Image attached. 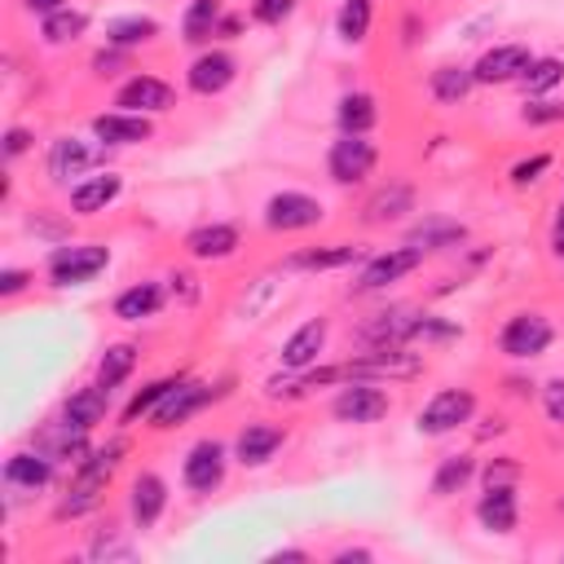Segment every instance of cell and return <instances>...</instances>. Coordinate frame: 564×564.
<instances>
[{
    "label": "cell",
    "instance_id": "28",
    "mask_svg": "<svg viewBox=\"0 0 564 564\" xmlns=\"http://www.w3.org/2000/svg\"><path fill=\"white\" fill-rule=\"evenodd\" d=\"M106 405H110V388L88 383V388H75V392L62 401V419H70L75 427L93 432L97 423H106Z\"/></svg>",
    "mask_w": 564,
    "mask_h": 564
},
{
    "label": "cell",
    "instance_id": "31",
    "mask_svg": "<svg viewBox=\"0 0 564 564\" xmlns=\"http://www.w3.org/2000/svg\"><path fill=\"white\" fill-rule=\"evenodd\" d=\"M427 88H432L436 101L458 106V101H467V93L476 88V75H471V66H454V62H445V66H436V70L427 75Z\"/></svg>",
    "mask_w": 564,
    "mask_h": 564
},
{
    "label": "cell",
    "instance_id": "26",
    "mask_svg": "<svg viewBox=\"0 0 564 564\" xmlns=\"http://www.w3.org/2000/svg\"><path fill=\"white\" fill-rule=\"evenodd\" d=\"M405 212H414V189H410L405 181H388V185H379V189L366 198L361 220H366V225H388V220H401Z\"/></svg>",
    "mask_w": 564,
    "mask_h": 564
},
{
    "label": "cell",
    "instance_id": "44",
    "mask_svg": "<svg viewBox=\"0 0 564 564\" xmlns=\"http://www.w3.org/2000/svg\"><path fill=\"white\" fill-rule=\"evenodd\" d=\"M546 167H551V154H529V159H520V163L507 172V181H511L516 189H524V185H533Z\"/></svg>",
    "mask_w": 564,
    "mask_h": 564
},
{
    "label": "cell",
    "instance_id": "58",
    "mask_svg": "<svg viewBox=\"0 0 564 564\" xmlns=\"http://www.w3.org/2000/svg\"><path fill=\"white\" fill-rule=\"evenodd\" d=\"M560 511H564V502H560Z\"/></svg>",
    "mask_w": 564,
    "mask_h": 564
},
{
    "label": "cell",
    "instance_id": "51",
    "mask_svg": "<svg viewBox=\"0 0 564 564\" xmlns=\"http://www.w3.org/2000/svg\"><path fill=\"white\" fill-rule=\"evenodd\" d=\"M26 286H31V273H26V269H0V295H4V300L22 295Z\"/></svg>",
    "mask_w": 564,
    "mask_h": 564
},
{
    "label": "cell",
    "instance_id": "40",
    "mask_svg": "<svg viewBox=\"0 0 564 564\" xmlns=\"http://www.w3.org/2000/svg\"><path fill=\"white\" fill-rule=\"evenodd\" d=\"M176 379H181V375H167V379H154V383L137 388V392H132V401L123 405V423H137L141 414H150V410H154V405L176 388Z\"/></svg>",
    "mask_w": 564,
    "mask_h": 564
},
{
    "label": "cell",
    "instance_id": "35",
    "mask_svg": "<svg viewBox=\"0 0 564 564\" xmlns=\"http://www.w3.org/2000/svg\"><path fill=\"white\" fill-rule=\"evenodd\" d=\"M471 476H476V458H471V454H449V458H441L436 471H432V494H436V498H449V494L467 489Z\"/></svg>",
    "mask_w": 564,
    "mask_h": 564
},
{
    "label": "cell",
    "instance_id": "22",
    "mask_svg": "<svg viewBox=\"0 0 564 564\" xmlns=\"http://www.w3.org/2000/svg\"><path fill=\"white\" fill-rule=\"evenodd\" d=\"M93 137L101 145H141L154 137V123L150 115H128V110H110V115H97L93 119Z\"/></svg>",
    "mask_w": 564,
    "mask_h": 564
},
{
    "label": "cell",
    "instance_id": "12",
    "mask_svg": "<svg viewBox=\"0 0 564 564\" xmlns=\"http://www.w3.org/2000/svg\"><path fill=\"white\" fill-rule=\"evenodd\" d=\"M423 264V251L419 247H392V251H383V256H370L366 264H361V273H357V282H352V291L357 295H366V291H383L388 282H401L405 273H414Z\"/></svg>",
    "mask_w": 564,
    "mask_h": 564
},
{
    "label": "cell",
    "instance_id": "27",
    "mask_svg": "<svg viewBox=\"0 0 564 564\" xmlns=\"http://www.w3.org/2000/svg\"><path fill=\"white\" fill-rule=\"evenodd\" d=\"M185 251L194 260H229L238 251V229L225 225V220H212V225H198L185 234Z\"/></svg>",
    "mask_w": 564,
    "mask_h": 564
},
{
    "label": "cell",
    "instance_id": "5",
    "mask_svg": "<svg viewBox=\"0 0 564 564\" xmlns=\"http://www.w3.org/2000/svg\"><path fill=\"white\" fill-rule=\"evenodd\" d=\"M423 375V357L419 352H405L401 348H366L361 357H348L344 361V379H370V383H383V379H414Z\"/></svg>",
    "mask_w": 564,
    "mask_h": 564
},
{
    "label": "cell",
    "instance_id": "32",
    "mask_svg": "<svg viewBox=\"0 0 564 564\" xmlns=\"http://www.w3.org/2000/svg\"><path fill=\"white\" fill-rule=\"evenodd\" d=\"M335 119H339V132H370L379 123V101L370 93H344L335 101Z\"/></svg>",
    "mask_w": 564,
    "mask_h": 564
},
{
    "label": "cell",
    "instance_id": "42",
    "mask_svg": "<svg viewBox=\"0 0 564 564\" xmlns=\"http://www.w3.org/2000/svg\"><path fill=\"white\" fill-rule=\"evenodd\" d=\"M295 13V0H251V22L260 26H282Z\"/></svg>",
    "mask_w": 564,
    "mask_h": 564
},
{
    "label": "cell",
    "instance_id": "30",
    "mask_svg": "<svg viewBox=\"0 0 564 564\" xmlns=\"http://www.w3.org/2000/svg\"><path fill=\"white\" fill-rule=\"evenodd\" d=\"M220 18H225V0H189L185 13H181V40L185 44L212 40L216 26H220Z\"/></svg>",
    "mask_w": 564,
    "mask_h": 564
},
{
    "label": "cell",
    "instance_id": "19",
    "mask_svg": "<svg viewBox=\"0 0 564 564\" xmlns=\"http://www.w3.org/2000/svg\"><path fill=\"white\" fill-rule=\"evenodd\" d=\"M405 242L419 247L423 256H432V251H454V247L467 242V225L454 220V216H423L419 225H410Z\"/></svg>",
    "mask_w": 564,
    "mask_h": 564
},
{
    "label": "cell",
    "instance_id": "52",
    "mask_svg": "<svg viewBox=\"0 0 564 564\" xmlns=\"http://www.w3.org/2000/svg\"><path fill=\"white\" fill-rule=\"evenodd\" d=\"M551 251L564 260V203H560V212H555V220H551Z\"/></svg>",
    "mask_w": 564,
    "mask_h": 564
},
{
    "label": "cell",
    "instance_id": "21",
    "mask_svg": "<svg viewBox=\"0 0 564 564\" xmlns=\"http://www.w3.org/2000/svg\"><path fill=\"white\" fill-rule=\"evenodd\" d=\"M476 520L480 529L489 533H516L520 524V498H516V485H489L476 502Z\"/></svg>",
    "mask_w": 564,
    "mask_h": 564
},
{
    "label": "cell",
    "instance_id": "24",
    "mask_svg": "<svg viewBox=\"0 0 564 564\" xmlns=\"http://www.w3.org/2000/svg\"><path fill=\"white\" fill-rule=\"evenodd\" d=\"M366 260V251L357 242H330V247H304L295 256L282 260V269H304V273H330V269H348Z\"/></svg>",
    "mask_w": 564,
    "mask_h": 564
},
{
    "label": "cell",
    "instance_id": "8",
    "mask_svg": "<svg viewBox=\"0 0 564 564\" xmlns=\"http://www.w3.org/2000/svg\"><path fill=\"white\" fill-rule=\"evenodd\" d=\"M392 410V397L370 379H344V388L330 401V414L339 423H379Z\"/></svg>",
    "mask_w": 564,
    "mask_h": 564
},
{
    "label": "cell",
    "instance_id": "16",
    "mask_svg": "<svg viewBox=\"0 0 564 564\" xmlns=\"http://www.w3.org/2000/svg\"><path fill=\"white\" fill-rule=\"evenodd\" d=\"M326 335H330V326H326V317H313V322H304V326H295L291 335H286V344H282V370H291V375H300V370H308V366H317V352L326 348Z\"/></svg>",
    "mask_w": 564,
    "mask_h": 564
},
{
    "label": "cell",
    "instance_id": "3",
    "mask_svg": "<svg viewBox=\"0 0 564 564\" xmlns=\"http://www.w3.org/2000/svg\"><path fill=\"white\" fill-rule=\"evenodd\" d=\"M216 397H225V388H212V383H198V379H176V388L145 414V423H150L154 432H172V427H181L189 414H198L203 405H212Z\"/></svg>",
    "mask_w": 564,
    "mask_h": 564
},
{
    "label": "cell",
    "instance_id": "11",
    "mask_svg": "<svg viewBox=\"0 0 564 564\" xmlns=\"http://www.w3.org/2000/svg\"><path fill=\"white\" fill-rule=\"evenodd\" d=\"M225 467H229V449L216 436H203V441L189 445V454L181 463V480H185L189 494H212V489H220Z\"/></svg>",
    "mask_w": 564,
    "mask_h": 564
},
{
    "label": "cell",
    "instance_id": "15",
    "mask_svg": "<svg viewBox=\"0 0 564 564\" xmlns=\"http://www.w3.org/2000/svg\"><path fill=\"white\" fill-rule=\"evenodd\" d=\"M234 75H238L234 53H225V48H207V53H198V57L189 62L185 84H189V93H198V97H216V93H225V88L234 84Z\"/></svg>",
    "mask_w": 564,
    "mask_h": 564
},
{
    "label": "cell",
    "instance_id": "25",
    "mask_svg": "<svg viewBox=\"0 0 564 564\" xmlns=\"http://www.w3.org/2000/svg\"><path fill=\"white\" fill-rule=\"evenodd\" d=\"M282 445H286V432L282 427H273V423H247L238 432V441H234V458L242 467H264Z\"/></svg>",
    "mask_w": 564,
    "mask_h": 564
},
{
    "label": "cell",
    "instance_id": "18",
    "mask_svg": "<svg viewBox=\"0 0 564 564\" xmlns=\"http://www.w3.org/2000/svg\"><path fill=\"white\" fill-rule=\"evenodd\" d=\"M163 507H167V480H163L159 471L132 476V485H128V516H132V524H137V529L159 524Z\"/></svg>",
    "mask_w": 564,
    "mask_h": 564
},
{
    "label": "cell",
    "instance_id": "23",
    "mask_svg": "<svg viewBox=\"0 0 564 564\" xmlns=\"http://www.w3.org/2000/svg\"><path fill=\"white\" fill-rule=\"evenodd\" d=\"M119 189H123V176L101 167L97 176H84V181L70 185V212L75 216H97V212H106L119 198Z\"/></svg>",
    "mask_w": 564,
    "mask_h": 564
},
{
    "label": "cell",
    "instance_id": "48",
    "mask_svg": "<svg viewBox=\"0 0 564 564\" xmlns=\"http://www.w3.org/2000/svg\"><path fill=\"white\" fill-rule=\"evenodd\" d=\"M520 119L524 123H564V101H524V110H520Z\"/></svg>",
    "mask_w": 564,
    "mask_h": 564
},
{
    "label": "cell",
    "instance_id": "56",
    "mask_svg": "<svg viewBox=\"0 0 564 564\" xmlns=\"http://www.w3.org/2000/svg\"><path fill=\"white\" fill-rule=\"evenodd\" d=\"M295 560H308V551L286 546V551H273V555H269V564H295Z\"/></svg>",
    "mask_w": 564,
    "mask_h": 564
},
{
    "label": "cell",
    "instance_id": "45",
    "mask_svg": "<svg viewBox=\"0 0 564 564\" xmlns=\"http://www.w3.org/2000/svg\"><path fill=\"white\" fill-rule=\"evenodd\" d=\"M167 291H172L176 304H198V295H203V286H198V278L189 269H172L167 273Z\"/></svg>",
    "mask_w": 564,
    "mask_h": 564
},
{
    "label": "cell",
    "instance_id": "39",
    "mask_svg": "<svg viewBox=\"0 0 564 564\" xmlns=\"http://www.w3.org/2000/svg\"><path fill=\"white\" fill-rule=\"evenodd\" d=\"M560 79H564V62H560V57H533L529 70L520 75V88H524L529 97H542V93H551Z\"/></svg>",
    "mask_w": 564,
    "mask_h": 564
},
{
    "label": "cell",
    "instance_id": "49",
    "mask_svg": "<svg viewBox=\"0 0 564 564\" xmlns=\"http://www.w3.org/2000/svg\"><path fill=\"white\" fill-rule=\"evenodd\" d=\"M542 410H546V419H551V423H560V427H564V379L542 383Z\"/></svg>",
    "mask_w": 564,
    "mask_h": 564
},
{
    "label": "cell",
    "instance_id": "33",
    "mask_svg": "<svg viewBox=\"0 0 564 564\" xmlns=\"http://www.w3.org/2000/svg\"><path fill=\"white\" fill-rule=\"evenodd\" d=\"M154 35H159V22L150 13H123L106 22V44L115 48H137V44H150Z\"/></svg>",
    "mask_w": 564,
    "mask_h": 564
},
{
    "label": "cell",
    "instance_id": "41",
    "mask_svg": "<svg viewBox=\"0 0 564 564\" xmlns=\"http://www.w3.org/2000/svg\"><path fill=\"white\" fill-rule=\"evenodd\" d=\"M458 335H463V326H454V322H445V317H436V313H423L410 344H449V339H458Z\"/></svg>",
    "mask_w": 564,
    "mask_h": 564
},
{
    "label": "cell",
    "instance_id": "36",
    "mask_svg": "<svg viewBox=\"0 0 564 564\" xmlns=\"http://www.w3.org/2000/svg\"><path fill=\"white\" fill-rule=\"evenodd\" d=\"M370 22H375V0H344L335 13V35L344 44H361L370 35Z\"/></svg>",
    "mask_w": 564,
    "mask_h": 564
},
{
    "label": "cell",
    "instance_id": "53",
    "mask_svg": "<svg viewBox=\"0 0 564 564\" xmlns=\"http://www.w3.org/2000/svg\"><path fill=\"white\" fill-rule=\"evenodd\" d=\"M335 564H370V551L366 546H344V551H335Z\"/></svg>",
    "mask_w": 564,
    "mask_h": 564
},
{
    "label": "cell",
    "instance_id": "6",
    "mask_svg": "<svg viewBox=\"0 0 564 564\" xmlns=\"http://www.w3.org/2000/svg\"><path fill=\"white\" fill-rule=\"evenodd\" d=\"M379 163V150L370 137L361 132H339V141H330V154H326V172L335 185H361Z\"/></svg>",
    "mask_w": 564,
    "mask_h": 564
},
{
    "label": "cell",
    "instance_id": "46",
    "mask_svg": "<svg viewBox=\"0 0 564 564\" xmlns=\"http://www.w3.org/2000/svg\"><path fill=\"white\" fill-rule=\"evenodd\" d=\"M137 551L128 546V542H119L115 533H97L93 542H88V560H132Z\"/></svg>",
    "mask_w": 564,
    "mask_h": 564
},
{
    "label": "cell",
    "instance_id": "2",
    "mask_svg": "<svg viewBox=\"0 0 564 564\" xmlns=\"http://www.w3.org/2000/svg\"><path fill=\"white\" fill-rule=\"evenodd\" d=\"M106 150H110V145H101V141H84V137H57V141L48 145L44 167H48V176H53L57 185H70V176H75V181H84L88 172L106 167Z\"/></svg>",
    "mask_w": 564,
    "mask_h": 564
},
{
    "label": "cell",
    "instance_id": "10",
    "mask_svg": "<svg viewBox=\"0 0 564 564\" xmlns=\"http://www.w3.org/2000/svg\"><path fill=\"white\" fill-rule=\"evenodd\" d=\"M322 216H326V207H322L313 194H304V189H278V194L264 203V229H273V234L313 229Z\"/></svg>",
    "mask_w": 564,
    "mask_h": 564
},
{
    "label": "cell",
    "instance_id": "37",
    "mask_svg": "<svg viewBox=\"0 0 564 564\" xmlns=\"http://www.w3.org/2000/svg\"><path fill=\"white\" fill-rule=\"evenodd\" d=\"M137 370V344H110L97 361V383L101 388H119L128 375Z\"/></svg>",
    "mask_w": 564,
    "mask_h": 564
},
{
    "label": "cell",
    "instance_id": "47",
    "mask_svg": "<svg viewBox=\"0 0 564 564\" xmlns=\"http://www.w3.org/2000/svg\"><path fill=\"white\" fill-rule=\"evenodd\" d=\"M119 70H128V48H115V44H106L101 53H93V75L110 79V75H119Z\"/></svg>",
    "mask_w": 564,
    "mask_h": 564
},
{
    "label": "cell",
    "instance_id": "4",
    "mask_svg": "<svg viewBox=\"0 0 564 564\" xmlns=\"http://www.w3.org/2000/svg\"><path fill=\"white\" fill-rule=\"evenodd\" d=\"M551 339H555V326H551L542 313H533V308L511 313V317L502 322V330H498V348H502L511 361L542 357V352L551 348Z\"/></svg>",
    "mask_w": 564,
    "mask_h": 564
},
{
    "label": "cell",
    "instance_id": "17",
    "mask_svg": "<svg viewBox=\"0 0 564 564\" xmlns=\"http://www.w3.org/2000/svg\"><path fill=\"white\" fill-rule=\"evenodd\" d=\"M31 445L40 449V454H48L53 463H79L84 454H88V432L84 427H75L70 419H53V423H44L35 436H31Z\"/></svg>",
    "mask_w": 564,
    "mask_h": 564
},
{
    "label": "cell",
    "instance_id": "1",
    "mask_svg": "<svg viewBox=\"0 0 564 564\" xmlns=\"http://www.w3.org/2000/svg\"><path fill=\"white\" fill-rule=\"evenodd\" d=\"M110 264L106 242H66L48 251V282L53 286H84Z\"/></svg>",
    "mask_w": 564,
    "mask_h": 564
},
{
    "label": "cell",
    "instance_id": "7",
    "mask_svg": "<svg viewBox=\"0 0 564 564\" xmlns=\"http://www.w3.org/2000/svg\"><path fill=\"white\" fill-rule=\"evenodd\" d=\"M476 414V392L471 388H441L432 392V401L419 410V432L423 436H445V432H458L467 419Z\"/></svg>",
    "mask_w": 564,
    "mask_h": 564
},
{
    "label": "cell",
    "instance_id": "20",
    "mask_svg": "<svg viewBox=\"0 0 564 564\" xmlns=\"http://www.w3.org/2000/svg\"><path fill=\"white\" fill-rule=\"evenodd\" d=\"M53 471H57V463H53L48 454H40L35 445H31V449H18V454L4 458V485H9V489H26V494H35V489L53 485Z\"/></svg>",
    "mask_w": 564,
    "mask_h": 564
},
{
    "label": "cell",
    "instance_id": "43",
    "mask_svg": "<svg viewBox=\"0 0 564 564\" xmlns=\"http://www.w3.org/2000/svg\"><path fill=\"white\" fill-rule=\"evenodd\" d=\"M480 480H485V489H489V485H516V480H520V463H516L511 454H498V458L485 463Z\"/></svg>",
    "mask_w": 564,
    "mask_h": 564
},
{
    "label": "cell",
    "instance_id": "34",
    "mask_svg": "<svg viewBox=\"0 0 564 564\" xmlns=\"http://www.w3.org/2000/svg\"><path fill=\"white\" fill-rule=\"evenodd\" d=\"M88 31V13L84 9H57V13H48V18H40V35H44V44H53V48H62V44H75L79 35Z\"/></svg>",
    "mask_w": 564,
    "mask_h": 564
},
{
    "label": "cell",
    "instance_id": "55",
    "mask_svg": "<svg viewBox=\"0 0 564 564\" xmlns=\"http://www.w3.org/2000/svg\"><path fill=\"white\" fill-rule=\"evenodd\" d=\"M238 31H242V18H229V13H225V18H220V26H216V35H220V40H234Z\"/></svg>",
    "mask_w": 564,
    "mask_h": 564
},
{
    "label": "cell",
    "instance_id": "54",
    "mask_svg": "<svg viewBox=\"0 0 564 564\" xmlns=\"http://www.w3.org/2000/svg\"><path fill=\"white\" fill-rule=\"evenodd\" d=\"M22 9H26V13H40V18H48V13L66 9V0H22Z\"/></svg>",
    "mask_w": 564,
    "mask_h": 564
},
{
    "label": "cell",
    "instance_id": "50",
    "mask_svg": "<svg viewBox=\"0 0 564 564\" xmlns=\"http://www.w3.org/2000/svg\"><path fill=\"white\" fill-rule=\"evenodd\" d=\"M31 141H35V137H31L26 128H18V123H13V128H4L0 150H4V159H18V154H26V150H31Z\"/></svg>",
    "mask_w": 564,
    "mask_h": 564
},
{
    "label": "cell",
    "instance_id": "13",
    "mask_svg": "<svg viewBox=\"0 0 564 564\" xmlns=\"http://www.w3.org/2000/svg\"><path fill=\"white\" fill-rule=\"evenodd\" d=\"M115 106L128 110V115H163V110L176 106V88L163 84L159 75H132V79L119 84Z\"/></svg>",
    "mask_w": 564,
    "mask_h": 564
},
{
    "label": "cell",
    "instance_id": "14",
    "mask_svg": "<svg viewBox=\"0 0 564 564\" xmlns=\"http://www.w3.org/2000/svg\"><path fill=\"white\" fill-rule=\"evenodd\" d=\"M529 62H533V53L524 44H494V48L480 53L471 75H476V84H520Z\"/></svg>",
    "mask_w": 564,
    "mask_h": 564
},
{
    "label": "cell",
    "instance_id": "57",
    "mask_svg": "<svg viewBox=\"0 0 564 564\" xmlns=\"http://www.w3.org/2000/svg\"><path fill=\"white\" fill-rule=\"evenodd\" d=\"M507 392L511 397H533V383L529 379H507Z\"/></svg>",
    "mask_w": 564,
    "mask_h": 564
},
{
    "label": "cell",
    "instance_id": "38",
    "mask_svg": "<svg viewBox=\"0 0 564 564\" xmlns=\"http://www.w3.org/2000/svg\"><path fill=\"white\" fill-rule=\"evenodd\" d=\"M101 494H106V485L70 476V489H66V498L57 502V520H75V516H88V511H97V507H101Z\"/></svg>",
    "mask_w": 564,
    "mask_h": 564
},
{
    "label": "cell",
    "instance_id": "29",
    "mask_svg": "<svg viewBox=\"0 0 564 564\" xmlns=\"http://www.w3.org/2000/svg\"><path fill=\"white\" fill-rule=\"evenodd\" d=\"M163 308V286L159 282H132L128 291L115 295V317L119 322H141V317H154Z\"/></svg>",
    "mask_w": 564,
    "mask_h": 564
},
{
    "label": "cell",
    "instance_id": "9",
    "mask_svg": "<svg viewBox=\"0 0 564 564\" xmlns=\"http://www.w3.org/2000/svg\"><path fill=\"white\" fill-rule=\"evenodd\" d=\"M419 317H423V308H414V304H392V308H383V313H370V317L357 326V339H361L366 348H401V344L414 339Z\"/></svg>",
    "mask_w": 564,
    "mask_h": 564
}]
</instances>
